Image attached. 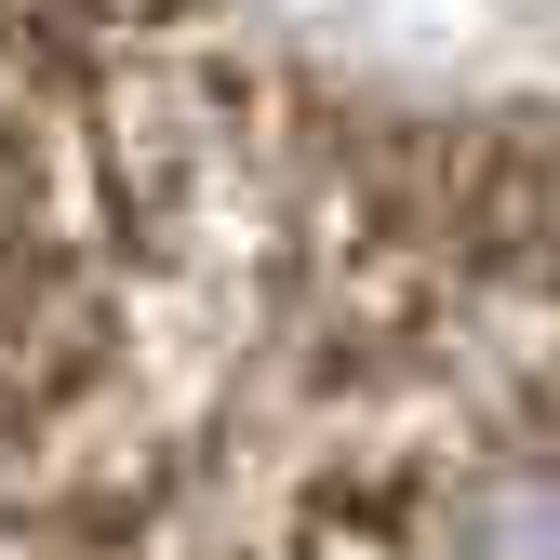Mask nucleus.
Returning <instances> with one entry per match:
<instances>
[{"instance_id": "f257e3e1", "label": "nucleus", "mask_w": 560, "mask_h": 560, "mask_svg": "<svg viewBox=\"0 0 560 560\" xmlns=\"http://www.w3.org/2000/svg\"><path fill=\"white\" fill-rule=\"evenodd\" d=\"M200 508L241 560H560V174L454 120L307 148Z\"/></svg>"}, {"instance_id": "f03ea898", "label": "nucleus", "mask_w": 560, "mask_h": 560, "mask_svg": "<svg viewBox=\"0 0 560 560\" xmlns=\"http://www.w3.org/2000/svg\"><path fill=\"white\" fill-rule=\"evenodd\" d=\"M294 214L307 107L228 0H0V467L187 480Z\"/></svg>"}]
</instances>
